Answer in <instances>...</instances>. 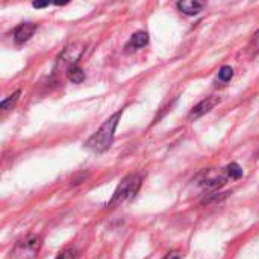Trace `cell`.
<instances>
[{"instance_id": "6da1fadb", "label": "cell", "mask_w": 259, "mask_h": 259, "mask_svg": "<svg viewBox=\"0 0 259 259\" xmlns=\"http://www.w3.org/2000/svg\"><path fill=\"white\" fill-rule=\"evenodd\" d=\"M123 115V109L117 111L114 115H111L97 132H94L85 143V147L94 153H103L106 152L112 143H114V137H115V129L118 126V121Z\"/></svg>"}, {"instance_id": "7a4b0ae2", "label": "cell", "mask_w": 259, "mask_h": 259, "mask_svg": "<svg viewBox=\"0 0 259 259\" xmlns=\"http://www.w3.org/2000/svg\"><path fill=\"white\" fill-rule=\"evenodd\" d=\"M141 176L137 175V173H132V175H127L120 184L118 187L115 188L114 194H112V199L109 200L108 203V208H117L120 205H123L124 202L134 199L141 187Z\"/></svg>"}, {"instance_id": "3957f363", "label": "cell", "mask_w": 259, "mask_h": 259, "mask_svg": "<svg viewBox=\"0 0 259 259\" xmlns=\"http://www.w3.org/2000/svg\"><path fill=\"white\" fill-rule=\"evenodd\" d=\"M42 241L39 237H27L23 241H18L11 252V259H35L39 253Z\"/></svg>"}, {"instance_id": "277c9868", "label": "cell", "mask_w": 259, "mask_h": 259, "mask_svg": "<svg viewBox=\"0 0 259 259\" xmlns=\"http://www.w3.org/2000/svg\"><path fill=\"white\" fill-rule=\"evenodd\" d=\"M82 53H83V46H79V44L68 46V47L59 55V58H58V65H59L61 68H67V71H68L71 67L77 65L76 62H77V59L82 56Z\"/></svg>"}, {"instance_id": "5b68a950", "label": "cell", "mask_w": 259, "mask_h": 259, "mask_svg": "<svg viewBox=\"0 0 259 259\" xmlns=\"http://www.w3.org/2000/svg\"><path fill=\"white\" fill-rule=\"evenodd\" d=\"M219 103V97L215 96H211V97H206L203 99L202 102H199L193 109L191 112L188 114V120H197L200 117H203L205 114H208L211 109H214V106Z\"/></svg>"}, {"instance_id": "8992f818", "label": "cell", "mask_w": 259, "mask_h": 259, "mask_svg": "<svg viewBox=\"0 0 259 259\" xmlns=\"http://www.w3.org/2000/svg\"><path fill=\"white\" fill-rule=\"evenodd\" d=\"M36 24L35 23H23V24H20L17 29H15V32H14V39H15V42H18V44H23V42H26V41H29L32 36H33V33L36 32Z\"/></svg>"}, {"instance_id": "52a82bcc", "label": "cell", "mask_w": 259, "mask_h": 259, "mask_svg": "<svg viewBox=\"0 0 259 259\" xmlns=\"http://www.w3.org/2000/svg\"><path fill=\"white\" fill-rule=\"evenodd\" d=\"M178 9L187 15H197L202 9H203V5L200 2H196V0H188V2H178Z\"/></svg>"}, {"instance_id": "ba28073f", "label": "cell", "mask_w": 259, "mask_h": 259, "mask_svg": "<svg viewBox=\"0 0 259 259\" xmlns=\"http://www.w3.org/2000/svg\"><path fill=\"white\" fill-rule=\"evenodd\" d=\"M147 42H149V33L140 30V32H135V33L131 36V39H129V42H127L126 49H129V50H137V49L144 47Z\"/></svg>"}, {"instance_id": "9c48e42d", "label": "cell", "mask_w": 259, "mask_h": 259, "mask_svg": "<svg viewBox=\"0 0 259 259\" xmlns=\"http://www.w3.org/2000/svg\"><path fill=\"white\" fill-rule=\"evenodd\" d=\"M228 179H229L228 175H225V176L219 175V176H212V178H205L202 181V187H205L208 190H219V188H222L226 184Z\"/></svg>"}, {"instance_id": "30bf717a", "label": "cell", "mask_w": 259, "mask_h": 259, "mask_svg": "<svg viewBox=\"0 0 259 259\" xmlns=\"http://www.w3.org/2000/svg\"><path fill=\"white\" fill-rule=\"evenodd\" d=\"M67 77L70 79V82L73 83H80L85 80V71L79 67V65H74L71 67L68 71H67Z\"/></svg>"}, {"instance_id": "8fae6325", "label": "cell", "mask_w": 259, "mask_h": 259, "mask_svg": "<svg viewBox=\"0 0 259 259\" xmlns=\"http://www.w3.org/2000/svg\"><path fill=\"white\" fill-rule=\"evenodd\" d=\"M20 91H15L14 94H11L9 97H6V99H3L2 102H0V108H2V111H8V109H12L14 108V105L17 103V100H18V97H20Z\"/></svg>"}, {"instance_id": "7c38bea8", "label": "cell", "mask_w": 259, "mask_h": 259, "mask_svg": "<svg viewBox=\"0 0 259 259\" xmlns=\"http://www.w3.org/2000/svg\"><path fill=\"white\" fill-rule=\"evenodd\" d=\"M226 175L231 179H240L243 176V168L237 162H232L226 167Z\"/></svg>"}, {"instance_id": "4fadbf2b", "label": "cell", "mask_w": 259, "mask_h": 259, "mask_svg": "<svg viewBox=\"0 0 259 259\" xmlns=\"http://www.w3.org/2000/svg\"><path fill=\"white\" fill-rule=\"evenodd\" d=\"M234 77V70L231 65H223L219 71V79L222 82H229L231 79Z\"/></svg>"}, {"instance_id": "5bb4252c", "label": "cell", "mask_w": 259, "mask_h": 259, "mask_svg": "<svg viewBox=\"0 0 259 259\" xmlns=\"http://www.w3.org/2000/svg\"><path fill=\"white\" fill-rule=\"evenodd\" d=\"M56 259H76V252L74 250H71V249H67V250H64V252H61Z\"/></svg>"}, {"instance_id": "9a60e30c", "label": "cell", "mask_w": 259, "mask_h": 259, "mask_svg": "<svg viewBox=\"0 0 259 259\" xmlns=\"http://www.w3.org/2000/svg\"><path fill=\"white\" fill-rule=\"evenodd\" d=\"M164 259H181V255L178 252H170L168 255H165Z\"/></svg>"}, {"instance_id": "2e32d148", "label": "cell", "mask_w": 259, "mask_h": 259, "mask_svg": "<svg viewBox=\"0 0 259 259\" xmlns=\"http://www.w3.org/2000/svg\"><path fill=\"white\" fill-rule=\"evenodd\" d=\"M47 5H49V2H33V3H32L33 8H44V6H47Z\"/></svg>"}, {"instance_id": "e0dca14e", "label": "cell", "mask_w": 259, "mask_h": 259, "mask_svg": "<svg viewBox=\"0 0 259 259\" xmlns=\"http://www.w3.org/2000/svg\"><path fill=\"white\" fill-rule=\"evenodd\" d=\"M258 39H259V35H258Z\"/></svg>"}]
</instances>
